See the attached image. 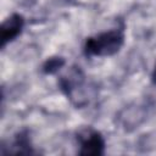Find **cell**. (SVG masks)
<instances>
[{
  "label": "cell",
  "instance_id": "cell-3",
  "mask_svg": "<svg viewBox=\"0 0 156 156\" xmlns=\"http://www.w3.org/2000/svg\"><path fill=\"white\" fill-rule=\"evenodd\" d=\"M149 105L145 102L134 104L128 107H124L118 113L117 122L126 130L135 129L146 119V116L149 115Z\"/></svg>",
  "mask_w": 156,
  "mask_h": 156
},
{
  "label": "cell",
  "instance_id": "cell-7",
  "mask_svg": "<svg viewBox=\"0 0 156 156\" xmlns=\"http://www.w3.org/2000/svg\"><path fill=\"white\" fill-rule=\"evenodd\" d=\"M151 83H152L154 85H156V63H155L154 69H152V72H151Z\"/></svg>",
  "mask_w": 156,
  "mask_h": 156
},
{
  "label": "cell",
  "instance_id": "cell-4",
  "mask_svg": "<svg viewBox=\"0 0 156 156\" xmlns=\"http://www.w3.org/2000/svg\"><path fill=\"white\" fill-rule=\"evenodd\" d=\"M79 154L85 156L102 155L105 151V140L102 135L96 130H84L78 135Z\"/></svg>",
  "mask_w": 156,
  "mask_h": 156
},
{
  "label": "cell",
  "instance_id": "cell-1",
  "mask_svg": "<svg viewBox=\"0 0 156 156\" xmlns=\"http://www.w3.org/2000/svg\"><path fill=\"white\" fill-rule=\"evenodd\" d=\"M123 28H113L87 38L83 52L89 57H106L117 54L124 44Z\"/></svg>",
  "mask_w": 156,
  "mask_h": 156
},
{
  "label": "cell",
  "instance_id": "cell-2",
  "mask_svg": "<svg viewBox=\"0 0 156 156\" xmlns=\"http://www.w3.org/2000/svg\"><path fill=\"white\" fill-rule=\"evenodd\" d=\"M85 77L83 73L78 71H72L68 76L62 77L60 80V87L62 91L74 102L77 106H83L84 104L88 102L87 96L84 95V89H85Z\"/></svg>",
  "mask_w": 156,
  "mask_h": 156
},
{
  "label": "cell",
  "instance_id": "cell-5",
  "mask_svg": "<svg viewBox=\"0 0 156 156\" xmlns=\"http://www.w3.org/2000/svg\"><path fill=\"white\" fill-rule=\"evenodd\" d=\"M24 27V18L20 13H12L10 17H7L0 28V39H1V46L4 48L6 44L13 41L21 33Z\"/></svg>",
  "mask_w": 156,
  "mask_h": 156
},
{
  "label": "cell",
  "instance_id": "cell-6",
  "mask_svg": "<svg viewBox=\"0 0 156 156\" xmlns=\"http://www.w3.org/2000/svg\"><path fill=\"white\" fill-rule=\"evenodd\" d=\"M65 66V60L62 57H50L43 65V71L46 74H52Z\"/></svg>",
  "mask_w": 156,
  "mask_h": 156
}]
</instances>
